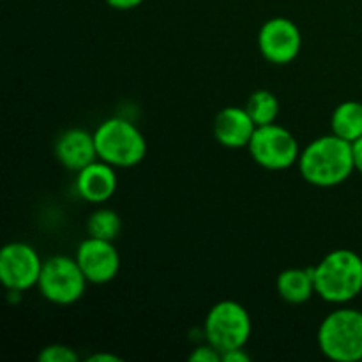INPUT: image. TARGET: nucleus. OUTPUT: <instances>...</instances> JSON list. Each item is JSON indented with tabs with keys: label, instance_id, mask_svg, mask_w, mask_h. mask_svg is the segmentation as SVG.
I'll use <instances>...</instances> for the list:
<instances>
[{
	"label": "nucleus",
	"instance_id": "obj_1",
	"mask_svg": "<svg viewBox=\"0 0 362 362\" xmlns=\"http://www.w3.org/2000/svg\"><path fill=\"white\" fill-rule=\"evenodd\" d=\"M297 166L300 177L311 186H339L356 172L352 144L334 133L315 138L300 151Z\"/></svg>",
	"mask_w": 362,
	"mask_h": 362
},
{
	"label": "nucleus",
	"instance_id": "obj_2",
	"mask_svg": "<svg viewBox=\"0 0 362 362\" xmlns=\"http://www.w3.org/2000/svg\"><path fill=\"white\" fill-rule=\"evenodd\" d=\"M315 292L336 306L352 303L362 293V255L349 247L332 250L313 267Z\"/></svg>",
	"mask_w": 362,
	"mask_h": 362
},
{
	"label": "nucleus",
	"instance_id": "obj_3",
	"mask_svg": "<svg viewBox=\"0 0 362 362\" xmlns=\"http://www.w3.org/2000/svg\"><path fill=\"white\" fill-rule=\"evenodd\" d=\"M98 159L115 168H134L147 156V140L126 117H110L94 131Z\"/></svg>",
	"mask_w": 362,
	"mask_h": 362
},
{
	"label": "nucleus",
	"instance_id": "obj_4",
	"mask_svg": "<svg viewBox=\"0 0 362 362\" xmlns=\"http://www.w3.org/2000/svg\"><path fill=\"white\" fill-rule=\"evenodd\" d=\"M317 345L334 362L362 361V311L345 304L332 310L318 325Z\"/></svg>",
	"mask_w": 362,
	"mask_h": 362
},
{
	"label": "nucleus",
	"instance_id": "obj_5",
	"mask_svg": "<svg viewBox=\"0 0 362 362\" xmlns=\"http://www.w3.org/2000/svg\"><path fill=\"white\" fill-rule=\"evenodd\" d=\"M253 322L240 303L225 299L209 310L204 320V338L221 354L233 349H244L250 341Z\"/></svg>",
	"mask_w": 362,
	"mask_h": 362
},
{
	"label": "nucleus",
	"instance_id": "obj_6",
	"mask_svg": "<svg viewBox=\"0 0 362 362\" xmlns=\"http://www.w3.org/2000/svg\"><path fill=\"white\" fill-rule=\"evenodd\" d=\"M87 285L88 279L85 278L76 258L53 255L42 264L37 290L48 303L55 306H71L85 296Z\"/></svg>",
	"mask_w": 362,
	"mask_h": 362
},
{
	"label": "nucleus",
	"instance_id": "obj_7",
	"mask_svg": "<svg viewBox=\"0 0 362 362\" xmlns=\"http://www.w3.org/2000/svg\"><path fill=\"white\" fill-rule=\"evenodd\" d=\"M300 151L303 148L296 134L276 122L258 126L247 145L253 161L269 172H283L296 166Z\"/></svg>",
	"mask_w": 362,
	"mask_h": 362
},
{
	"label": "nucleus",
	"instance_id": "obj_8",
	"mask_svg": "<svg viewBox=\"0 0 362 362\" xmlns=\"http://www.w3.org/2000/svg\"><path fill=\"white\" fill-rule=\"evenodd\" d=\"M42 264L32 244L14 240L0 250V283L7 290L27 292L39 283Z\"/></svg>",
	"mask_w": 362,
	"mask_h": 362
},
{
	"label": "nucleus",
	"instance_id": "obj_9",
	"mask_svg": "<svg viewBox=\"0 0 362 362\" xmlns=\"http://www.w3.org/2000/svg\"><path fill=\"white\" fill-rule=\"evenodd\" d=\"M303 34L296 21L285 16H274L258 30V49L267 62L286 66L299 57Z\"/></svg>",
	"mask_w": 362,
	"mask_h": 362
},
{
	"label": "nucleus",
	"instance_id": "obj_10",
	"mask_svg": "<svg viewBox=\"0 0 362 362\" xmlns=\"http://www.w3.org/2000/svg\"><path fill=\"white\" fill-rule=\"evenodd\" d=\"M74 258L92 285L112 283L120 271V253L113 240L87 237L78 244Z\"/></svg>",
	"mask_w": 362,
	"mask_h": 362
},
{
	"label": "nucleus",
	"instance_id": "obj_11",
	"mask_svg": "<svg viewBox=\"0 0 362 362\" xmlns=\"http://www.w3.org/2000/svg\"><path fill=\"white\" fill-rule=\"evenodd\" d=\"M117 186H119L117 168L101 159L80 170L76 173V180H74V189H76L78 197L94 205H101L112 200L113 194L117 193Z\"/></svg>",
	"mask_w": 362,
	"mask_h": 362
},
{
	"label": "nucleus",
	"instance_id": "obj_12",
	"mask_svg": "<svg viewBox=\"0 0 362 362\" xmlns=\"http://www.w3.org/2000/svg\"><path fill=\"white\" fill-rule=\"evenodd\" d=\"M55 158L64 168L74 173L98 161L94 133L81 127L66 129L55 141Z\"/></svg>",
	"mask_w": 362,
	"mask_h": 362
},
{
	"label": "nucleus",
	"instance_id": "obj_13",
	"mask_svg": "<svg viewBox=\"0 0 362 362\" xmlns=\"http://www.w3.org/2000/svg\"><path fill=\"white\" fill-rule=\"evenodd\" d=\"M257 124L250 117L246 108L226 106L216 113L212 122V134L216 141L226 148H243L250 145Z\"/></svg>",
	"mask_w": 362,
	"mask_h": 362
},
{
	"label": "nucleus",
	"instance_id": "obj_14",
	"mask_svg": "<svg viewBox=\"0 0 362 362\" xmlns=\"http://www.w3.org/2000/svg\"><path fill=\"white\" fill-rule=\"evenodd\" d=\"M276 292L285 303L293 304V306L308 303L311 297L317 296L313 267H290L279 272L276 278Z\"/></svg>",
	"mask_w": 362,
	"mask_h": 362
},
{
	"label": "nucleus",
	"instance_id": "obj_15",
	"mask_svg": "<svg viewBox=\"0 0 362 362\" xmlns=\"http://www.w3.org/2000/svg\"><path fill=\"white\" fill-rule=\"evenodd\" d=\"M331 133L354 144L362 136V103L343 101L331 115Z\"/></svg>",
	"mask_w": 362,
	"mask_h": 362
},
{
	"label": "nucleus",
	"instance_id": "obj_16",
	"mask_svg": "<svg viewBox=\"0 0 362 362\" xmlns=\"http://www.w3.org/2000/svg\"><path fill=\"white\" fill-rule=\"evenodd\" d=\"M244 108L247 110V113L253 119V122L257 124V127L276 122L279 117V110H281L279 108V99L271 90H267V88L255 90L247 98Z\"/></svg>",
	"mask_w": 362,
	"mask_h": 362
},
{
	"label": "nucleus",
	"instance_id": "obj_17",
	"mask_svg": "<svg viewBox=\"0 0 362 362\" xmlns=\"http://www.w3.org/2000/svg\"><path fill=\"white\" fill-rule=\"evenodd\" d=\"M122 232V219L113 209H95L87 219L88 237L105 240H115Z\"/></svg>",
	"mask_w": 362,
	"mask_h": 362
},
{
	"label": "nucleus",
	"instance_id": "obj_18",
	"mask_svg": "<svg viewBox=\"0 0 362 362\" xmlns=\"http://www.w3.org/2000/svg\"><path fill=\"white\" fill-rule=\"evenodd\" d=\"M39 362H78L80 356L76 350L64 343H52L41 349L37 356Z\"/></svg>",
	"mask_w": 362,
	"mask_h": 362
},
{
	"label": "nucleus",
	"instance_id": "obj_19",
	"mask_svg": "<svg viewBox=\"0 0 362 362\" xmlns=\"http://www.w3.org/2000/svg\"><path fill=\"white\" fill-rule=\"evenodd\" d=\"M189 362H223V354L216 346L205 341L204 345H197L189 354Z\"/></svg>",
	"mask_w": 362,
	"mask_h": 362
},
{
	"label": "nucleus",
	"instance_id": "obj_20",
	"mask_svg": "<svg viewBox=\"0 0 362 362\" xmlns=\"http://www.w3.org/2000/svg\"><path fill=\"white\" fill-rule=\"evenodd\" d=\"M106 4H108L112 9H117V11H131L134 9V7L141 6V4L145 2V0H105Z\"/></svg>",
	"mask_w": 362,
	"mask_h": 362
},
{
	"label": "nucleus",
	"instance_id": "obj_21",
	"mask_svg": "<svg viewBox=\"0 0 362 362\" xmlns=\"http://www.w3.org/2000/svg\"><path fill=\"white\" fill-rule=\"evenodd\" d=\"M223 362H250V356L244 349H233L223 354Z\"/></svg>",
	"mask_w": 362,
	"mask_h": 362
},
{
	"label": "nucleus",
	"instance_id": "obj_22",
	"mask_svg": "<svg viewBox=\"0 0 362 362\" xmlns=\"http://www.w3.org/2000/svg\"><path fill=\"white\" fill-rule=\"evenodd\" d=\"M119 356L115 354H108V352H98V354H92L90 357H87V362H120Z\"/></svg>",
	"mask_w": 362,
	"mask_h": 362
},
{
	"label": "nucleus",
	"instance_id": "obj_23",
	"mask_svg": "<svg viewBox=\"0 0 362 362\" xmlns=\"http://www.w3.org/2000/svg\"><path fill=\"white\" fill-rule=\"evenodd\" d=\"M354 148V163H356V172L362 175V136L352 144Z\"/></svg>",
	"mask_w": 362,
	"mask_h": 362
}]
</instances>
